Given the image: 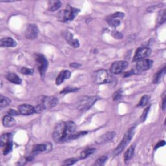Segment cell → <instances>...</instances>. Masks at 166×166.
I'll list each match as a JSON object with an SVG mask.
<instances>
[{
    "label": "cell",
    "instance_id": "obj_3",
    "mask_svg": "<svg viewBox=\"0 0 166 166\" xmlns=\"http://www.w3.org/2000/svg\"><path fill=\"white\" fill-rule=\"evenodd\" d=\"M79 13V9L72 7L70 5H67L66 8L64 10L60 12L59 14V20L63 22L72 21Z\"/></svg>",
    "mask_w": 166,
    "mask_h": 166
},
{
    "label": "cell",
    "instance_id": "obj_31",
    "mask_svg": "<svg viewBox=\"0 0 166 166\" xmlns=\"http://www.w3.org/2000/svg\"><path fill=\"white\" fill-rule=\"evenodd\" d=\"M79 90V88H73V87H66L64 88L63 90L60 91V94H69L70 92H75Z\"/></svg>",
    "mask_w": 166,
    "mask_h": 166
},
{
    "label": "cell",
    "instance_id": "obj_37",
    "mask_svg": "<svg viewBox=\"0 0 166 166\" xmlns=\"http://www.w3.org/2000/svg\"><path fill=\"white\" fill-rule=\"evenodd\" d=\"M125 14L122 13H120V12H118V13H115L112 15L109 16V17L112 18H116V19H121V18H123L124 17Z\"/></svg>",
    "mask_w": 166,
    "mask_h": 166
},
{
    "label": "cell",
    "instance_id": "obj_28",
    "mask_svg": "<svg viewBox=\"0 0 166 166\" xmlns=\"http://www.w3.org/2000/svg\"><path fill=\"white\" fill-rule=\"evenodd\" d=\"M3 148V153L4 155H7L9 152H10V151H12V149H13V143L11 142H9L7 144H5L4 145H3L2 147Z\"/></svg>",
    "mask_w": 166,
    "mask_h": 166
},
{
    "label": "cell",
    "instance_id": "obj_6",
    "mask_svg": "<svg viewBox=\"0 0 166 166\" xmlns=\"http://www.w3.org/2000/svg\"><path fill=\"white\" fill-rule=\"evenodd\" d=\"M151 54V50L149 47H140L136 50L133 58V61H138L148 57Z\"/></svg>",
    "mask_w": 166,
    "mask_h": 166
},
{
    "label": "cell",
    "instance_id": "obj_38",
    "mask_svg": "<svg viewBox=\"0 0 166 166\" xmlns=\"http://www.w3.org/2000/svg\"><path fill=\"white\" fill-rule=\"evenodd\" d=\"M112 34L113 36V37L116 38V39H119H119L123 38V34L119 32L116 31V30H114V31H113Z\"/></svg>",
    "mask_w": 166,
    "mask_h": 166
},
{
    "label": "cell",
    "instance_id": "obj_2",
    "mask_svg": "<svg viewBox=\"0 0 166 166\" xmlns=\"http://www.w3.org/2000/svg\"><path fill=\"white\" fill-rule=\"evenodd\" d=\"M98 99L99 97L97 96H84L80 99L76 103V108L79 111H86L93 106Z\"/></svg>",
    "mask_w": 166,
    "mask_h": 166
},
{
    "label": "cell",
    "instance_id": "obj_9",
    "mask_svg": "<svg viewBox=\"0 0 166 166\" xmlns=\"http://www.w3.org/2000/svg\"><path fill=\"white\" fill-rule=\"evenodd\" d=\"M39 30L37 26L34 24H30L26 30V37L29 40H34L38 37Z\"/></svg>",
    "mask_w": 166,
    "mask_h": 166
},
{
    "label": "cell",
    "instance_id": "obj_25",
    "mask_svg": "<svg viewBox=\"0 0 166 166\" xmlns=\"http://www.w3.org/2000/svg\"><path fill=\"white\" fill-rule=\"evenodd\" d=\"M107 22L108 23V25L113 27H117L120 25V20L119 19H116V18H112L110 17H108L107 19Z\"/></svg>",
    "mask_w": 166,
    "mask_h": 166
},
{
    "label": "cell",
    "instance_id": "obj_18",
    "mask_svg": "<svg viewBox=\"0 0 166 166\" xmlns=\"http://www.w3.org/2000/svg\"><path fill=\"white\" fill-rule=\"evenodd\" d=\"M2 123H3V126L5 127H13L16 123L15 119L13 118V117L9 115H7L3 117Z\"/></svg>",
    "mask_w": 166,
    "mask_h": 166
},
{
    "label": "cell",
    "instance_id": "obj_10",
    "mask_svg": "<svg viewBox=\"0 0 166 166\" xmlns=\"http://www.w3.org/2000/svg\"><path fill=\"white\" fill-rule=\"evenodd\" d=\"M153 62L150 59H142L137 61L136 70L138 71H147L151 69L152 66Z\"/></svg>",
    "mask_w": 166,
    "mask_h": 166
},
{
    "label": "cell",
    "instance_id": "obj_11",
    "mask_svg": "<svg viewBox=\"0 0 166 166\" xmlns=\"http://www.w3.org/2000/svg\"><path fill=\"white\" fill-rule=\"evenodd\" d=\"M59 103V100L57 97L54 96L46 97L42 100V105L45 109H50L57 105Z\"/></svg>",
    "mask_w": 166,
    "mask_h": 166
},
{
    "label": "cell",
    "instance_id": "obj_34",
    "mask_svg": "<svg viewBox=\"0 0 166 166\" xmlns=\"http://www.w3.org/2000/svg\"><path fill=\"white\" fill-rule=\"evenodd\" d=\"M122 94H123L122 90H118V91H116L113 95V100L114 101L120 100L122 97Z\"/></svg>",
    "mask_w": 166,
    "mask_h": 166
},
{
    "label": "cell",
    "instance_id": "obj_30",
    "mask_svg": "<svg viewBox=\"0 0 166 166\" xmlns=\"http://www.w3.org/2000/svg\"><path fill=\"white\" fill-rule=\"evenodd\" d=\"M165 21V10H162L161 12H160L158 15V22L159 24H162Z\"/></svg>",
    "mask_w": 166,
    "mask_h": 166
},
{
    "label": "cell",
    "instance_id": "obj_14",
    "mask_svg": "<svg viewBox=\"0 0 166 166\" xmlns=\"http://www.w3.org/2000/svg\"><path fill=\"white\" fill-rule=\"evenodd\" d=\"M70 77H71V72L70 71L63 70L60 72V73L56 79L55 83H56L57 85H60L64 81V80L70 79Z\"/></svg>",
    "mask_w": 166,
    "mask_h": 166
},
{
    "label": "cell",
    "instance_id": "obj_27",
    "mask_svg": "<svg viewBox=\"0 0 166 166\" xmlns=\"http://www.w3.org/2000/svg\"><path fill=\"white\" fill-rule=\"evenodd\" d=\"M150 100V96L148 95H145L144 96H143L141 97V100L140 101V102L138 103V107H145L147 104L149 103Z\"/></svg>",
    "mask_w": 166,
    "mask_h": 166
},
{
    "label": "cell",
    "instance_id": "obj_42",
    "mask_svg": "<svg viewBox=\"0 0 166 166\" xmlns=\"http://www.w3.org/2000/svg\"><path fill=\"white\" fill-rule=\"evenodd\" d=\"M70 66L72 67H74V68H78V67L81 66V64H78L77 63H73L70 64Z\"/></svg>",
    "mask_w": 166,
    "mask_h": 166
},
{
    "label": "cell",
    "instance_id": "obj_13",
    "mask_svg": "<svg viewBox=\"0 0 166 166\" xmlns=\"http://www.w3.org/2000/svg\"><path fill=\"white\" fill-rule=\"evenodd\" d=\"M64 37L68 44L74 48H77L79 47V42L77 39L74 38L73 35L69 31H65L63 33Z\"/></svg>",
    "mask_w": 166,
    "mask_h": 166
},
{
    "label": "cell",
    "instance_id": "obj_39",
    "mask_svg": "<svg viewBox=\"0 0 166 166\" xmlns=\"http://www.w3.org/2000/svg\"><path fill=\"white\" fill-rule=\"evenodd\" d=\"M165 145V141H160L159 143H158L155 147V149H157L158 148H159V147H164V145Z\"/></svg>",
    "mask_w": 166,
    "mask_h": 166
},
{
    "label": "cell",
    "instance_id": "obj_19",
    "mask_svg": "<svg viewBox=\"0 0 166 166\" xmlns=\"http://www.w3.org/2000/svg\"><path fill=\"white\" fill-rule=\"evenodd\" d=\"M6 79H7L9 81L13 83L16 84H22V80L16 74L14 73H8L5 76Z\"/></svg>",
    "mask_w": 166,
    "mask_h": 166
},
{
    "label": "cell",
    "instance_id": "obj_32",
    "mask_svg": "<svg viewBox=\"0 0 166 166\" xmlns=\"http://www.w3.org/2000/svg\"><path fill=\"white\" fill-rule=\"evenodd\" d=\"M107 160V157L105 156H103L101 157H100L99 158H98L95 161V163L94 164L95 165H97V166H99V165H103L104 164H105L106 161Z\"/></svg>",
    "mask_w": 166,
    "mask_h": 166
},
{
    "label": "cell",
    "instance_id": "obj_22",
    "mask_svg": "<svg viewBox=\"0 0 166 166\" xmlns=\"http://www.w3.org/2000/svg\"><path fill=\"white\" fill-rule=\"evenodd\" d=\"M135 146L134 145H131L129 148L127 150L124 155V160L125 162H128L133 157L134 154Z\"/></svg>",
    "mask_w": 166,
    "mask_h": 166
},
{
    "label": "cell",
    "instance_id": "obj_23",
    "mask_svg": "<svg viewBox=\"0 0 166 166\" xmlns=\"http://www.w3.org/2000/svg\"><path fill=\"white\" fill-rule=\"evenodd\" d=\"M10 102L11 101L10 100L9 98L3 96L2 95H1V96H0V108H1V109L8 107Z\"/></svg>",
    "mask_w": 166,
    "mask_h": 166
},
{
    "label": "cell",
    "instance_id": "obj_20",
    "mask_svg": "<svg viewBox=\"0 0 166 166\" xmlns=\"http://www.w3.org/2000/svg\"><path fill=\"white\" fill-rule=\"evenodd\" d=\"M61 5H62V3L60 1H53L52 0L49 2L48 10L51 12L56 11L61 7Z\"/></svg>",
    "mask_w": 166,
    "mask_h": 166
},
{
    "label": "cell",
    "instance_id": "obj_16",
    "mask_svg": "<svg viewBox=\"0 0 166 166\" xmlns=\"http://www.w3.org/2000/svg\"><path fill=\"white\" fill-rule=\"evenodd\" d=\"M16 45V41L10 37L3 38L0 41V46L3 47H13Z\"/></svg>",
    "mask_w": 166,
    "mask_h": 166
},
{
    "label": "cell",
    "instance_id": "obj_5",
    "mask_svg": "<svg viewBox=\"0 0 166 166\" xmlns=\"http://www.w3.org/2000/svg\"><path fill=\"white\" fill-rule=\"evenodd\" d=\"M94 79L98 84H108L113 81V77L106 70H100L95 72Z\"/></svg>",
    "mask_w": 166,
    "mask_h": 166
},
{
    "label": "cell",
    "instance_id": "obj_35",
    "mask_svg": "<svg viewBox=\"0 0 166 166\" xmlns=\"http://www.w3.org/2000/svg\"><path fill=\"white\" fill-rule=\"evenodd\" d=\"M87 133H88L87 131H81V132H75L74 134V135L73 136L72 140H75V139L81 138L82 136H84V135H86Z\"/></svg>",
    "mask_w": 166,
    "mask_h": 166
},
{
    "label": "cell",
    "instance_id": "obj_40",
    "mask_svg": "<svg viewBox=\"0 0 166 166\" xmlns=\"http://www.w3.org/2000/svg\"><path fill=\"white\" fill-rule=\"evenodd\" d=\"M18 113H19V112H17L16 110H14L13 109H10V110H9V111H8V114L9 115H10V116H12V115H18Z\"/></svg>",
    "mask_w": 166,
    "mask_h": 166
},
{
    "label": "cell",
    "instance_id": "obj_24",
    "mask_svg": "<svg viewBox=\"0 0 166 166\" xmlns=\"http://www.w3.org/2000/svg\"><path fill=\"white\" fill-rule=\"evenodd\" d=\"M12 141V134L10 133H6L3 134L1 137V147L5 144Z\"/></svg>",
    "mask_w": 166,
    "mask_h": 166
},
{
    "label": "cell",
    "instance_id": "obj_1",
    "mask_svg": "<svg viewBox=\"0 0 166 166\" xmlns=\"http://www.w3.org/2000/svg\"><path fill=\"white\" fill-rule=\"evenodd\" d=\"M77 127L74 122H60L55 126L53 132V138L56 143H64L72 140L73 136L76 132Z\"/></svg>",
    "mask_w": 166,
    "mask_h": 166
},
{
    "label": "cell",
    "instance_id": "obj_4",
    "mask_svg": "<svg viewBox=\"0 0 166 166\" xmlns=\"http://www.w3.org/2000/svg\"><path fill=\"white\" fill-rule=\"evenodd\" d=\"M134 129H135V127H132L131 128H129L128 130L125 132L120 144L114 151V155H118L119 154H120L124 150L126 146L128 144L129 142H130L131 139L133 137V135L134 134Z\"/></svg>",
    "mask_w": 166,
    "mask_h": 166
},
{
    "label": "cell",
    "instance_id": "obj_26",
    "mask_svg": "<svg viewBox=\"0 0 166 166\" xmlns=\"http://www.w3.org/2000/svg\"><path fill=\"white\" fill-rule=\"evenodd\" d=\"M95 151V149H87L81 152V155H80V158L81 159H85L90 156L91 155H92L94 152Z\"/></svg>",
    "mask_w": 166,
    "mask_h": 166
},
{
    "label": "cell",
    "instance_id": "obj_7",
    "mask_svg": "<svg viewBox=\"0 0 166 166\" xmlns=\"http://www.w3.org/2000/svg\"><path fill=\"white\" fill-rule=\"evenodd\" d=\"M128 66L126 61H116L110 67V71L114 74H119L123 71Z\"/></svg>",
    "mask_w": 166,
    "mask_h": 166
},
{
    "label": "cell",
    "instance_id": "obj_12",
    "mask_svg": "<svg viewBox=\"0 0 166 166\" xmlns=\"http://www.w3.org/2000/svg\"><path fill=\"white\" fill-rule=\"evenodd\" d=\"M18 112L23 115H29L35 113L34 107L28 104H23L18 107Z\"/></svg>",
    "mask_w": 166,
    "mask_h": 166
},
{
    "label": "cell",
    "instance_id": "obj_33",
    "mask_svg": "<svg viewBox=\"0 0 166 166\" xmlns=\"http://www.w3.org/2000/svg\"><path fill=\"white\" fill-rule=\"evenodd\" d=\"M77 161H78V160L77 158H71L67 159L66 160H64V162L63 163V165H71L73 164H74Z\"/></svg>",
    "mask_w": 166,
    "mask_h": 166
},
{
    "label": "cell",
    "instance_id": "obj_21",
    "mask_svg": "<svg viewBox=\"0 0 166 166\" xmlns=\"http://www.w3.org/2000/svg\"><path fill=\"white\" fill-rule=\"evenodd\" d=\"M165 66H164L163 67V68H162L155 75V77L153 78V83L158 84V83L160 82L162 78L165 74Z\"/></svg>",
    "mask_w": 166,
    "mask_h": 166
},
{
    "label": "cell",
    "instance_id": "obj_41",
    "mask_svg": "<svg viewBox=\"0 0 166 166\" xmlns=\"http://www.w3.org/2000/svg\"><path fill=\"white\" fill-rule=\"evenodd\" d=\"M165 104H166V99H165V96L164 95L162 99V108L163 110H165Z\"/></svg>",
    "mask_w": 166,
    "mask_h": 166
},
{
    "label": "cell",
    "instance_id": "obj_36",
    "mask_svg": "<svg viewBox=\"0 0 166 166\" xmlns=\"http://www.w3.org/2000/svg\"><path fill=\"white\" fill-rule=\"evenodd\" d=\"M149 108H150V107H147V108H145L144 110V111L142 114V115H141V118H140V121L141 122H144L146 120V118H147V114H148V112L149 111Z\"/></svg>",
    "mask_w": 166,
    "mask_h": 166
},
{
    "label": "cell",
    "instance_id": "obj_8",
    "mask_svg": "<svg viewBox=\"0 0 166 166\" xmlns=\"http://www.w3.org/2000/svg\"><path fill=\"white\" fill-rule=\"evenodd\" d=\"M36 61L38 64V70L41 76L44 75L47 69L48 62L47 59L41 54H37L35 57Z\"/></svg>",
    "mask_w": 166,
    "mask_h": 166
},
{
    "label": "cell",
    "instance_id": "obj_15",
    "mask_svg": "<svg viewBox=\"0 0 166 166\" xmlns=\"http://www.w3.org/2000/svg\"><path fill=\"white\" fill-rule=\"evenodd\" d=\"M115 133L114 132H108L102 135L100 138H99V139L97 141V143L99 144H103L108 142V141H111L115 137Z\"/></svg>",
    "mask_w": 166,
    "mask_h": 166
},
{
    "label": "cell",
    "instance_id": "obj_29",
    "mask_svg": "<svg viewBox=\"0 0 166 166\" xmlns=\"http://www.w3.org/2000/svg\"><path fill=\"white\" fill-rule=\"evenodd\" d=\"M19 71L22 73V74H24V75H31L33 74V73H34L33 69L28 68V67H21V68L19 70Z\"/></svg>",
    "mask_w": 166,
    "mask_h": 166
},
{
    "label": "cell",
    "instance_id": "obj_17",
    "mask_svg": "<svg viewBox=\"0 0 166 166\" xmlns=\"http://www.w3.org/2000/svg\"><path fill=\"white\" fill-rule=\"evenodd\" d=\"M48 149V145L46 144H37L34 145L33 147L32 150V155H33L34 156H37L38 154L47 151Z\"/></svg>",
    "mask_w": 166,
    "mask_h": 166
}]
</instances>
